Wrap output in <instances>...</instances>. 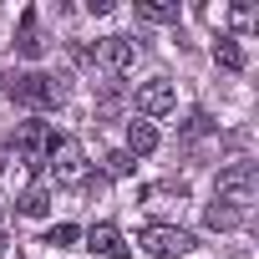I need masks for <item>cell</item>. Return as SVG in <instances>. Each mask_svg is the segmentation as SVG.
Returning <instances> with one entry per match:
<instances>
[{"mask_svg":"<svg viewBox=\"0 0 259 259\" xmlns=\"http://www.w3.org/2000/svg\"><path fill=\"white\" fill-rule=\"evenodd\" d=\"M6 97L31 107V112H51L66 102V76H51V71H11L6 76Z\"/></svg>","mask_w":259,"mask_h":259,"instance_id":"obj_1","label":"cell"},{"mask_svg":"<svg viewBox=\"0 0 259 259\" xmlns=\"http://www.w3.org/2000/svg\"><path fill=\"white\" fill-rule=\"evenodd\" d=\"M254 193H259V173H254V163H229V168L219 173V183H213V198L229 203V208H244V213H249Z\"/></svg>","mask_w":259,"mask_h":259,"instance_id":"obj_2","label":"cell"},{"mask_svg":"<svg viewBox=\"0 0 259 259\" xmlns=\"http://www.w3.org/2000/svg\"><path fill=\"white\" fill-rule=\"evenodd\" d=\"M46 173H51L56 183H81V178H87V148H81L76 138H56L51 153H46Z\"/></svg>","mask_w":259,"mask_h":259,"instance_id":"obj_3","label":"cell"},{"mask_svg":"<svg viewBox=\"0 0 259 259\" xmlns=\"http://www.w3.org/2000/svg\"><path fill=\"white\" fill-rule=\"evenodd\" d=\"M138 244H143L153 259H178V254L193 249V234L178 229V224H148V229L138 234Z\"/></svg>","mask_w":259,"mask_h":259,"instance_id":"obj_4","label":"cell"},{"mask_svg":"<svg viewBox=\"0 0 259 259\" xmlns=\"http://www.w3.org/2000/svg\"><path fill=\"white\" fill-rule=\"evenodd\" d=\"M51 143H56V133H51V122H41V117H31L26 127H21V138H16V163H46V153H51Z\"/></svg>","mask_w":259,"mask_h":259,"instance_id":"obj_5","label":"cell"},{"mask_svg":"<svg viewBox=\"0 0 259 259\" xmlns=\"http://www.w3.org/2000/svg\"><path fill=\"white\" fill-rule=\"evenodd\" d=\"M173 107H178V92H173L168 76H153V81L138 87V112H143V117H168Z\"/></svg>","mask_w":259,"mask_h":259,"instance_id":"obj_6","label":"cell"},{"mask_svg":"<svg viewBox=\"0 0 259 259\" xmlns=\"http://www.w3.org/2000/svg\"><path fill=\"white\" fill-rule=\"evenodd\" d=\"M92 56H97L107 71H133V61H138V46L127 41V36H102Z\"/></svg>","mask_w":259,"mask_h":259,"instance_id":"obj_7","label":"cell"},{"mask_svg":"<svg viewBox=\"0 0 259 259\" xmlns=\"http://www.w3.org/2000/svg\"><path fill=\"white\" fill-rule=\"evenodd\" d=\"M87 249H92V254H102V259H127V254H133L112 224H92V229H87Z\"/></svg>","mask_w":259,"mask_h":259,"instance_id":"obj_8","label":"cell"},{"mask_svg":"<svg viewBox=\"0 0 259 259\" xmlns=\"http://www.w3.org/2000/svg\"><path fill=\"white\" fill-rule=\"evenodd\" d=\"M148 153H158V127L148 117H133L127 122V158H148Z\"/></svg>","mask_w":259,"mask_h":259,"instance_id":"obj_9","label":"cell"},{"mask_svg":"<svg viewBox=\"0 0 259 259\" xmlns=\"http://www.w3.org/2000/svg\"><path fill=\"white\" fill-rule=\"evenodd\" d=\"M138 21H148V26L178 21V0H138Z\"/></svg>","mask_w":259,"mask_h":259,"instance_id":"obj_10","label":"cell"},{"mask_svg":"<svg viewBox=\"0 0 259 259\" xmlns=\"http://www.w3.org/2000/svg\"><path fill=\"white\" fill-rule=\"evenodd\" d=\"M213 61L224 71H244V51H239V36H219L213 41Z\"/></svg>","mask_w":259,"mask_h":259,"instance_id":"obj_11","label":"cell"},{"mask_svg":"<svg viewBox=\"0 0 259 259\" xmlns=\"http://www.w3.org/2000/svg\"><path fill=\"white\" fill-rule=\"evenodd\" d=\"M203 224H208V229H239V224H244V208H229V203L213 198L208 213H203Z\"/></svg>","mask_w":259,"mask_h":259,"instance_id":"obj_12","label":"cell"},{"mask_svg":"<svg viewBox=\"0 0 259 259\" xmlns=\"http://www.w3.org/2000/svg\"><path fill=\"white\" fill-rule=\"evenodd\" d=\"M46 208H51V188H46V183H36V188L21 193V213H26V219H41Z\"/></svg>","mask_w":259,"mask_h":259,"instance_id":"obj_13","label":"cell"},{"mask_svg":"<svg viewBox=\"0 0 259 259\" xmlns=\"http://www.w3.org/2000/svg\"><path fill=\"white\" fill-rule=\"evenodd\" d=\"M16 51L21 56H41V41H36V11L21 16V36H16Z\"/></svg>","mask_w":259,"mask_h":259,"instance_id":"obj_14","label":"cell"},{"mask_svg":"<svg viewBox=\"0 0 259 259\" xmlns=\"http://www.w3.org/2000/svg\"><path fill=\"white\" fill-rule=\"evenodd\" d=\"M76 239H81V229H76V224H56V229L46 234V244H56V249H66V244H76Z\"/></svg>","mask_w":259,"mask_h":259,"instance_id":"obj_15","label":"cell"},{"mask_svg":"<svg viewBox=\"0 0 259 259\" xmlns=\"http://www.w3.org/2000/svg\"><path fill=\"white\" fill-rule=\"evenodd\" d=\"M133 168H138V163L127 158V153H112V158H107V173H112V178H127Z\"/></svg>","mask_w":259,"mask_h":259,"instance_id":"obj_16","label":"cell"},{"mask_svg":"<svg viewBox=\"0 0 259 259\" xmlns=\"http://www.w3.org/2000/svg\"><path fill=\"white\" fill-rule=\"evenodd\" d=\"M229 21L244 31V26H254V21H259V11H254V6H234V11H229Z\"/></svg>","mask_w":259,"mask_h":259,"instance_id":"obj_17","label":"cell"},{"mask_svg":"<svg viewBox=\"0 0 259 259\" xmlns=\"http://www.w3.org/2000/svg\"><path fill=\"white\" fill-rule=\"evenodd\" d=\"M0 249H6V229H0Z\"/></svg>","mask_w":259,"mask_h":259,"instance_id":"obj_18","label":"cell"},{"mask_svg":"<svg viewBox=\"0 0 259 259\" xmlns=\"http://www.w3.org/2000/svg\"><path fill=\"white\" fill-rule=\"evenodd\" d=\"M0 229H6V208H0Z\"/></svg>","mask_w":259,"mask_h":259,"instance_id":"obj_19","label":"cell"}]
</instances>
